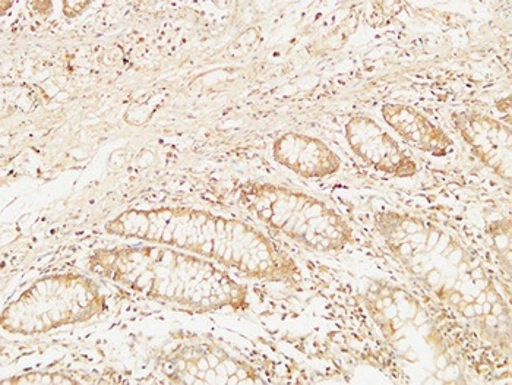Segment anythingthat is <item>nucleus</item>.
I'll list each match as a JSON object with an SVG mask.
<instances>
[{
    "instance_id": "6e6552de",
    "label": "nucleus",
    "mask_w": 512,
    "mask_h": 385,
    "mask_svg": "<svg viewBox=\"0 0 512 385\" xmlns=\"http://www.w3.org/2000/svg\"><path fill=\"white\" fill-rule=\"evenodd\" d=\"M346 140L350 150L376 172L400 179L413 178L419 172L416 160L369 116H353L346 123Z\"/></svg>"
},
{
    "instance_id": "39448f33",
    "label": "nucleus",
    "mask_w": 512,
    "mask_h": 385,
    "mask_svg": "<svg viewBox=\"0 0 512 385\" xmlns=\"http://www.w3.org/2000/svg\"><path fill=\"white\" fill-rule=\"evenodd\" d=\"M106 308V293L96 280L82 274H55L37 280L6 306L0 324L8 333L36 336L87 323Z\"/></svg>"
},
{
    "instance_id": "423d86ee",
    "label": "nucleus",
    "mask_w": 512,
    "mask_h": 385,
    "mask_svg": "<svg viewBox=\"0 0 512 385\" xmlns=\"http://www.w3.org/2000/svg\"><path fill=\"white\" fill-rule=\"evenodd\" d=\"M363 304L385 339L409 358H441V336L428 309L404 287L374 282L363 295Z\"/></svg>"
},
{
    "instance_id": "f257e3e1",
    "label": "nucleus",
    "mask_w": 512,
    "mask_h": 385,
    "mask_svg": "<svg viewBox=\"0 0 512 385\" xmlns=\"http://www.w3.org/2000/svg\"><path fill=\"white\" fill-rule=\"evenodd\" d=\"M379 236L414 283L492 343L510 339V304L491 271L466 245L412 214L379 211Z\"/></svg>"
},
{
    "instance_id": "1a4fd4ad",
    "label": "nucleus",
    "mask_w": 512,
    "mask_h": 385,
    "mask_svg": "<svg viewBox=\"0 0 512 385\" xmlns=\"http://www.w3.org/2000/svg\"><path fill=\"white\" fill-rule=\"evenodd\" d=\"M453 126L474 156L504 181L511 182L512 132L480 112H454Z\"/></svg>"
},
{
    "instance_id": "7ed1b4c3",
    "label": "nucleus",
    "mask_w": 512,
    "mask_h": 385,
    "mask_svg": "<svg viewBox=\"0 0 512 385\" xmlns=\"http://www.w3.org/2000/svg\"><path fill=\"white\" fill-rule=\"evenodd\" d=\"M87 267L139 295L198 312L242 311L248 306V290L223 265L172 246L97 249Z\"/></svg>"
},
{
    "instance_id": "9d476101",
    "label": "nucleus",
    "mask_w": 512,
    "mask_h": 385,
    "mask_svg": "<svg viewBox=\"0 0 512 385\" xmlns=\"http://www.w3.org/2000/svg\"><path fill=\"white\" fill-rule=\"evenodd\" d=\"M273 156L281 166L305 179L330 178L341 170L340 156L311 135H281L274 142Z\"/></svg>"
},
{
    "instance_id": "f03ea898",
    "label": "nucleus",
    "mask_w": 512,
    "mask_h": 385,
    "mask_svg": "<svg viewBox=\"0 0 512 385\" xmlns=\"http://www.w3.org/2000/svg\"><path fill=\"white\" fill-rule=\"evenodd\" d=\"M104 230L116 238L191 252L251 279L284 283L299 277L296 261L254 226L197 208H134L107 222Z\"/></svg>"
},
{
    "instance_id": "20e7f679",
    "label": "nucleus",
    "mask_w": 512,
    "mask_h": 385,
    "mask_svg": "<svg viewBox=\"0 0 512 385\" xmlns=\"http://www.w3.org/2000/svg\"><path fill=\"white\" fill-rule=\"evenodd\" d=\"M239 203L265 226L318 254H340L353 242L347 220L319 198L268 182H251Z\"/></svg>"
},
{
    "instance_id": "0eeeda50",
    "label": "nucleus",
    "mask_w": 512,
    "mask_h": 385,
    "mask_svg": "<svg viewBox=\"0 0 512 385\" xmlns=\"http://www.w3.org/2000/svg\"><path fill=\"white\" fill-rule=\"evenodd\" d=\"M160 369L175 384H255L251 365L201 336L183 337L161 355Z\"/></svg>"
},
{
    "instance_id": "9b49d317",
    "label": "nucleus",
    "mask_w": 512,
    "mask_h": 385,
    "mask_svg": "<svg viewBox=\"0 0 512 385\" xmlns=\"http://www.w3.org/2000/svg\"><path fill=\"white\" fill-rule=\"evenodd\" d=\"M381 113L388 126L416 150L435 157L448 156L454 150L453 138L413 106L385 103Z\"/></svg>"
},
{
    "instance_id": "f8f14e48",
    "label": "nucleus",
    "mask_w": 512,
    "mask_h": 385,
    "mask_svg": "<svg viewBox=\"0 0 512 385\" xmlns=\"http://www.w3.org/2000/svg\"><path fill=\"white\" fill-rule=\"evenodd\" d=\"M11 384H74L71 378L59 374H28L9 380Z\"/></svg>"
}]
</instances>
